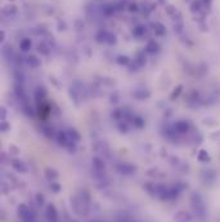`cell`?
<instances>
[{
  "mask_svg": "<svg viewBox=\"0 0 220 222\" xmlns=\"http://www.w3.org/2000/svg\"><path fill=\"white\" fill-rule=\"evenodd\" d=\"M47 217H48L49 222H56L57 221V210L52 204H49L48 208H47Z\"/></svg>",
  "mask_w": 220,
  "mask_h": 222,
  "instance_id": "obj_1",
  "label": "cell"
},
{
  "mask_svg": "<svg viewBox=\"0 0 220 222\" xmlns=\"http://www.w3.org/2000/svg\"><path fill=\"white\" fill-rule=\"evenodd\" d=\"M119 169L121 170V173H125V174H131L135 170V168L133 167V165H128V164H125V165H120L119 167Z\"/></svg>",
  "mask_w": 220,
  "mask_h": 222,
  "instance_id": "obj_2",
  "label": "cell"
},
{
  "mask_svg": "<svg viewBox=\"0 0 220 222\" xmlns=\"http://www.w3.org/2000/svg\"><path fill=\"white\" fill-rule=\"evenodd\" d=\"M31 47V40L30 39H23L21 41V49L23 50V52H26V50H29Z\"/></svg>",
  "mask_w": 220,
  "mask_h": 222,
  "instance_id": "obj_3",
  "label": "cell"
},
{
  "mask_svg": "<svg viewBox=\"0 0 220 222\" xmlns=\"http://www.w3.org/2000/svg\"><path fill=\"white\" fill-rule=\"evenodd\" d=\"M13 165H14V168H16V169H18L20 172H26V170H27V168H26L22 163H20V161H14Z\"/></svg>",
  "mask_w": 220,
  "mask_h": 222,
  "instance_id": "obj_4",
  "label": "cell"
},
{
  "mask_svg": "<svg viewBox=\"0 0 220 222\" xmlns=\"http://www.w3.org/2000/svg\"><path fill=\"white\" fill-rule=\"evenodd\" d=\"M156 49H157L156 43H155V41H149V43H148V45H147V50H148V52L153 53V52H156Z\"/></svg>",
  "mask_w": 220,
  "mask_h": 222,
  "instance_id": "obj_5",
  "label": "cell"
},
{
  "mask_svg": "<svg viewBox=\"0 0 220 222\" xmlns=\"http://www.w3.org/2000/svg\"><path fill=\"white\" fill-rule=\"evenodd\" d=\"M16 12V7H5L4 8V14L5 16H11Z\"/></svg>",
  "mask_w": 220,
  "mask_h": 222,
  "instance_id": "obj_6",
  "label": "cell"
},
{
  "mask_svg": "<svg viewBox=\"0 0 220 222\" xmlns=\"http://www.w3.org/2000/svg\"><path fill=\"white\" fill-rule=\"evenodd\" d=\"M156 34H158V35H164L165 34V29L161 23H157L156 25Z\"/></svg>",
  "mask_w": 220,
  "mask_h": 222,
  "instance_id": "obj_7",
  "label": "cell"
},
{
  "mask_svg": "<svg viewBox=\"0 0 220 222\" xmlns=\"http://www.w3.org/2000/svg\"><path fill=\"white\" fill-rule=\"evenodd\" d=\"M143 32H144V27L138 26V27L134 30V36H142V35H143Z\"/></svg>",
  "mask_w": 220,
  "mask_h": 222,
  "instance_id": "obj_8",
  "label": "cell"
},
{
  "mask_svg": "<svg viewBox=\"0 0 220 222\" xmlns=\"http://www.w3.org/2000/svg\"><path fill=\"white\" fill-rule=\"evenodd\" d=\"M47 176L50 178V180H52V178H56L58 174H57V172H56V170H52V169H47Z\"/></svg>",
  "mask_w": 220,
  "mask_h": 222,
  "instance_id": "obj_9",
  "label": "cell"
},
{
  "mask_svg": "<svg viewBox=\"0 0 220 222\" xmlns=\"http://www.w3.org/2000/svg\"><path fill=\"white\" fill-rule=\"evenodd\" d=\"M39 52L47 54V53H49V50H48V48H47L45 45H44V44H40V45H39Z\"/></svg>",
  "mask_w": 220,
  "mask_h": 222,
  "instance_id": "obj_10",
  "label": "cell"
},
{
  "mask_svg": "<svg viewBox=\"0 0 220 222\" xmlns=\"http://www.w3.org/2000/svg\"><path fill=\"white\" fill-rule=\"evenodd\" d=\"M30 65L32 66H38L39 65V61H38V58L36 57H30Z\"/></svg>",
  "mask_w": 220,
  "mask_h": 222,
  "instance_id": "obj_11",
  "label": "cell"
},
{
  "mask_svg": "<svg viewBox=\"0 0 220 222\" xmlns=\"http://www.w3.org/2000/svg\"><path fill=\"white\" fill-rule=\"evenodd\" d=\"M129 9H130L131 12H135V11H138V7H137V4H131Z\"/></svg>",
  "mask_w": 220,
  "mask_h": 222,
  "instance_id": "obj_12",
  "label": "cell"
},
{
  "mask_svg": "<svg viewBox=\"0 0 220 222\" xmlns=\"http://www.w3.org/2000/svg\"><path fill=\"white\" fill-rule=\"evenodd\" d=\"M36 199H38V201H39L40 204H43V201H44V198H43V196H41L40 194H38V195H36Z\"/></svg>",
  "mask_w": 220,
  "mask_h": 222,
  "instance_id": "obj_13",
  "label": "cell"
}]
</instances>
